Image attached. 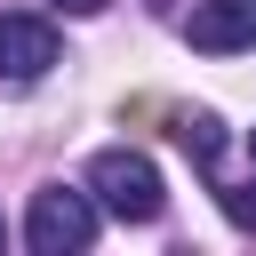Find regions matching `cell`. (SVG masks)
<instances>
[{
    "label": "cell",
    "mask_w": 256,
    "mask_h": 256,
    "mask_svg": "<svg viewBox=\"0 0 256 256\" xmlns=\"http://www.w3.org/2000/svg\"><path fill=\"white\" fill-rule=\"evenodd\" d=\"M88 192H96V208H104V216H120V224H152V216L168 208L160 168H152L144 152H128V144H112V152H96V160H88Z\"/></svg>",
    "instance_id": "1"
},
{
    "label": "cell",
    "mask_w": 256,
    "mask_h": 256,
    "mask_svg": "<svg viewBox=\"0 0 256 256\" xmlns=\"http://www.w3.org/2000/svg\"><path fill=\"white\" fill-rule=\"evenodd\" d=\"M88 240H96V192L40 184L32 208H24V248H32V256H80Z\"/></svg>",
    "instance_id": "2"
},
{
    "label": "cell",
    "mask_w": 256,
    "mask_h": 256,
    "mask_svg": "<svg viewBox=\"0 0 256 256\" xmlns=\"http://www.w3.org/2000/svg\"><path fill=\"white\" fill-rule=\"evenodd\" d=\"M56 72V24L48 16H0V80L32 88Z\"/></svg>",
    "instance_id": "3"
},
{
    "label": "cell",
    "mask_w": 256,
    "mask_h": 256,
    "mask_svg": "<svg viewBox=\"0 0 256 256\" xmlns=\"http://www.w3.org/2000/svg\"><path fill=\"white\" fill-rule=\"evenodd\" d=\"M184 32L200 56H240V48H256V0H200L184 16Z\"/></svg>",
    "instance_id": "4"
},
{
    "label": "cell",
    "mask_w": 256,
    "mask_h": 256,
    "mask_svg": "<svg viewBox=\"0 0 256 256\" xmlns=\"http://www.w3.org/2000/svg\"><path fill=\"white\" fill-rule=\"evenodd\" d=\"M176 144H184L208 176L224 168V120H216V112H176Z\"/></svg>",
    "instance_id": "5"
},
{
    "label": "cell",
    "mask_w": 256,
    "mask_h": 256,
    "mask_svg": "<svg viewBox=\"0 0 256 256\" xmlns=\"http://www.w3.org/2000/svg\"><path fill=\"white\" fill-rule=\"evenodd\" d=\"M216 200H224V216L240 232H256V184H216Z\"/></svg>",
    "instance_id": "6"
},
{
    "label": "cell",
    "mask_w": 256,
    "mask_h": 256,
    "mask_svg": "<svg viewBox=\"0 0 256 256\" xmlns=\"http://www.w3.org/2000/svg\"><path fill=\"white\" fill-rule=\"evenodd\" d=\"M48 8H64V16H96L104 0H48Z\"/></svg>",
    "instance_id": "7"
},
{
    "label": "cell",
    "mask_w": 256,
    "mask_h": 256,
    "mask_svg": "<svg viewBox=\"0 0 256 256\" xmlns=\"http://www.w3.org/2000/svg\"><path fill=\"white\" fill-rule=\"evenodd\" d=\"M248 160H256V136H248Z\"/></svg>",
    "instance_id": "8"
}]
</instances>
